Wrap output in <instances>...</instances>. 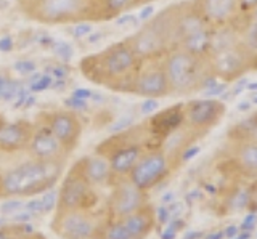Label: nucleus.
<instances>
[{
  "label": "nucleus",
  "mask_w": 257,
  "mask_h": 239,
  "mask_svg": "<svg viewBox=\"0 0 257 239\" xmlns=\"http://www.w3.org/2000/svg\"><path fill=\"white\" fill-rule=\"evenodd\" d=\"M225 234H223V231H215V233H211L206 239H222Z\"/></svg>",
  "instance_id": "52"
},
{
  "label": "nucleus",
  "mask_w": 257,
  "mask_h": 239,
  "mask_svg": "<svg viewBox=\"0 0 257 239\" xmlns=\"http://www.w3.org/2000/svg\"><path fill=\"white\" fill-rule=\"evenodd\" d=\"M249 17H251V18H254V20H257V7H255V9L251 12V15H249Z\"/></svg>",
  "instance_id": "57"
},
{
  "label": "nucleus",
  "mask_w": 257,
  "mask_h": 239,
  "mask_svg": "<svg viewBox=\"0 0 257 239\" xmlns=\"http://www.w3.org/2000/svg\"><path fill=\"white\" fill-rule=\"evenodd\" d=\"M203 236V233H199V231H195V233H188L187 236H185V239H198Z\"/></svg>",
  "instance_id": "53"
},
{
  "label": "nucleus",
  "mask_w": 257,
  "mask_h": 239,
  "mask_svg": "<svg viewBox=\"0 0 257 239\" xmlns=\"http://www.w3.org/2000/svg\"><path fill=\"white\" fill-rule=\"evenodd\" d=\"M251 103H252V105H257V93H255V95H254V97H252Z\"/></svg>",
  "instance_id": "60"
},
{
  "label": "nucleus",
  "mask_w": 257,
  "mask_h": 239,
  "mask_svg": "<svg viewBox=\"0 0 257 239\" xmlns=\"http://www.w3.org/2000/svg\"><path fill=\"white\" fill-rule=\"evenodd\" d=\"M163 68L169 82L171 95H187L199 90L203 81L212 74L207 58H201L180 47H174L163 58Z\"/></svg>",
  "instance_id": "5"
},
{
  "label": "nucleus",
  "mask_w": 257,
  "mask_h": 239,
  "mask_svg": "<svg viewBox=\"0 0 257 239\" xmlns=\"http://www.w3.org/2000/svg\"><path fill=\"white\" fill-rule=\"evenodd\" d=\"M246 90H252V92H257V82H247V85H246Z\"/></svg>",
  "instance_id": "54"
},
{
  "label": "nucleus",
  "mask_w": 257,
  "mask_h": 239,
  "mask_svg": "<svg viewBox=\"0 0 257 239\" xmlns=\"http://www.w3.org/2000/svg\"><path fill=\"white\" fill-rule=\"evenodd\" d=\"M172 197H174V194H172V193H169V194H166V196L163 197V201H164V202H169Z\"/></svg>",
  "instance_id": "56"
},
{
  "label": "nucleus",
  "mask_w": 257,
  "mask_h": 239,
  "mask_svg": "<svg viewBox=\"0 0 257 239\" xmlns=\"http://www.w3.org/2000/svg\"><path fill=\"white\" fill-rule=\"evenodd\" d=\"M185 122V105L171 106L164 111H161L156 116H153L148 121V130L151 135L158 138H166L167 135L179 130Z\"/></svg>",
  "instance_id": "18"
},
{
  "label": "nucleus",
  "mask_w": 257,
  "mask_h": 239,
  "mask_svg": "<svg viewBox=\"0 0 257 239\" xmlns=\"http://www.w3.org/2000/svg\"><path fill=\"white\" fill-rule=\"evenodd\" d=\"M104 220L90 209H56L50 228L61 239H95Z\"/></svg>",
  "instance_id": "7"
},
{
  "label": "nucleus",
  "mask_w": 257,
  "mask_h": 239,
  "mask_svg": "<svg viewBox=\"0 0 257 239\" xmlns=\"http://www.w3.org/2000/svg\"><path fill=\"white\" fill-rule=\"evenodd\" d=\"M52 50L56 57L60 58V61H63V63H68L72 58V55H74L72 47L68 42H63V41H55L52 45Z\"/></svg>",
  "instance_id": "29"
},
{
  "label": "nucleus",
  "mask_w": 257,
  "mask_h": 239,
  "mask_svg": "<svg viewBox=\"0 0 257 239\" xmlns=\"http://www.w3.org/2000/svg\"><path fill=\"white\" fill-rule=\"evenodd\" d=\"M212 33L214 29L212 28H206V29H201L198 33L191 34L188 37H185L180 41V44L177 47L180 49L187 50L196 57L201 58H207L209 53H211V45H212Z\"/></svg>",
  "instance_id": "22"
},
{
  "label": "nucleus",
  "mask_w": 257,
  "mask_h": 239,
  "mask_svg": "<svg viewBox=\"0 0 257 239\" xmlns=\"http://www.w3.org/2000/svg\"><path fill=\"white\" fill-rule=\"evenodd\" d=\"M103 39H104V33H101V31H92V33L84 39V42L87 45L93 47V45H96L98 42H101Z\"/></svg>",
  "instance_id": "38"
},
{
  "label": "nucleus",
  "mask_w": 257,
  "mask_h": 239,
  "mask_svg": "<svg viewBox=\"0 0 257 239\" xmlns=\"http://www.w3.org/2000/svg\"><path fill=\"white\" fill-rule=\"evenodd\" d=\"M13 47H15L13 37H10V36L0 37V53H8V52H12V50H13Z\"/></svg>",
  "instance_id": "42"
},
{
  "label": "nucleus",
  "mask_w": 257,
  "mask_h": 239,
  "mask_svg": "<svg viewBox=\"0 0 257 239\" xmlns=\"http://www.w3.org/2000/svg\"><path fill=\"white\" fill-rule=\"evenodd\" d=\"M18 228H0V239H18L23 231H16Z\"/></svg>",
  "instance_id": "41"
},
{
  "label": "nucleus",
  "mask_w": 257,
  "mask_h": 239,
  "mask_svg": "<svg viewBox=\"0 0 257 239\" xmlns=\"http://www.w3.org/2000/svg\"><path fill=\"white\" fill-rule=\"evenodd\" d=\"M231 239H249V233L246 231L244 234H241V236H235V237H231Z\"/></svg>",
  "instance_id": "55"
},
{
  "label": "nucleus",
  "mask_w": 257,
  "mask_h": 239,
  "mask_svg": "<svg viewBox=\"0 0 257 239\" xmlns=\"http://www.w3.org/2000/svg\"><path fill=\"white\" fill-rule=\"evenodd\" d=\"M132 124H134V117H132V116L119 117L117 121L109 127V130H111V132H114V133H117V132H122V130L128 129V127H132Z\"/></svg>",
  "instance_id": "34"
},
{
  "label": "nucleus",
  "mask_w": 257,
  "mask_h": 239,
  "mask_svg": "<svg viewBox=\"0 0 257 239\" xmlns=\"http://www.w3.org/2000/svg\"><path fill=\"white\" fill-rule=\"evenodd\" d=\"M206 189H207V191H211V194H215V188H214V186L206 185Z\"/></svg>",
  "instance_id": "58"
},
{
  "label": "nucleus",
  "mask_w": 257,
  "mask_h": 239,
  "mask_svg": "<svg viewBox=\"0 0 257 239\" xmlns=\"http://www.w3.org/2000/svg\"><path fill=\"white\" fill-rule=\"evenodd\" d=\"M28 209L34 213H44V209H42V202H40V199H34V201H31L28 204Z\"/></svg>",
  "instance_id": "47"
},
{
  "label": "nucleus",
  "mask_w": 257,
  "mask_h": 239,
  "mask_svg": "<svg viewBox=\"0 0 257 239\" xmlns=\"http://www.w3.org/2000/svg\"><path fill=\"white\" fill-rule=\"evenodd\" d=\"M88 103H90V101L79 100V98H76V97H69V98L64 100V105H66V108H68V109H71V111H74V113H77V111L85 109Z\"/></svg>",
  "instance_id": "36"
},
{
  "label": "nucleus",
  "mask_w": 257,
  "mask_h": 239,
  "mask_svg": "<svg viewBox=\"0 0 257 239\" xmlns=\"http://www.w3.org/2000/svg\"><path fill=\"white\" fill-rule=\"evenodd\" d=\"M255 223H257V213H249L247 217L243 220V223H241V229L249 233V231L255 226Z\"/></svg>",
  "instance_id": "43"
},
{
  "label": "nucleus",
  "mask_w": 257,
  "mask_h": 239,
  "mask_svg": "<svg viewBox=\"0 0 257 239\" xmlns=\"http://www.w3.org/2000/svg\"><path fill=\"white\" fill-rule=\"evenodd\" d=\"M252 106V103L251 101H241L239 105H238V111H249Z\"/></svg>",
  "instance_id": "51"
},
{
  "label": "nucleus",
  "mask_w": 257,
  "mask_h": 239,
  "mask_svg": "<svg viewBox=\"0 0 257 239\" xmlns=\"http://www.w3.org/2000/svg\"><path fill=\"white\" fill-rule=\"evenodd\" d=\"M68 161H39L28 156L0 173V197H28L44 194L58 183Z\"/></svg>",
  "instance_id": "2"
},
{
  "label": "nucleus",
  "mask_w": 257,
  "mask_h": 239,
  "mask_svg": "<svg viewBox=\"0 0 257 239\" xmlns=\"http://www.w3.org/2000/svg\"><path fill=\"white\" fill-rule=\"evenodd\" d=\"M15 71L21 76H31L32 73H36V61L32 60H21L15 63Z\"/></svg>",
  "instance_id": "30"
},
{
  "label": "nucleus",
  "mask_w": 257,
  "mask_h": 239,
  "mask_svg": "<svg viewBox=\"0 0 257 239\" xmlns=\"http://www.w3.org/2000/svg\"><path fill=\"white\" fill-rule=\"evenodd\" d=\"M223 234L227 236V237H230V239H231V237H235V236L238 234V228H236V226H228L227 229L223 231Z\"/></svg>",
  "instance_id": "48"
},
{
  "label": "nucleus",
  "mask_w": 257,
  "mask_h": 239,
  "mask_svg": "<svg viewBox=\"0 0 257 239\" xmlns=\"http://www.w3.org/2000/svg\"><path fill=\"white\" fill-rule=\"evenodd\" d=\"M24 2H29V0H18V5L20 4H24Z\"/></svg>",
  "instance_id": "62"
},
{
  "label": "nucleus",
  "mask_w": 257,
  "mask_h": 239,
  "mask_svg": "<svg viewBox=\"0 0 257 239\" xmlns=\"http://www.w3.org/2000/svg\"><path fill=\"white\" fill-rule=\"evenodd\" d=\"M225 113V105L220 100L199 98L185 105V121L195 129H209Z\"/></svg>",
  "instance_id": "17"
},
{
  "label": "nucleus",
  "mask_w": 257,
  "mask_h": 239,
  "mask_svg": "<svg viewBox=\"0 0 257 239\" xmlns=\"http://www.w3.org/2000/svg\"><path fill=\"white\" fill-rule=\"evenodd\" d=\"M155 13H156V9H155V5H151V4H143L140 7V10L139 13H137V20H139V23H147L150 21L153 17H155Z\"/></svg>",
  "instance_id": "32"
},
{
  "label": "nucleus",
  "mask_w": 257,
  "mask_h": 239,
  "mask_svg": "<svg viewBox=\"0 0 257 239\" xmlns=\"http://www.w3.org/2000/svg\"><path fill=\"white\" fill-rule=\"evenodd\" d=\"M199 146H190L188 149H185V151H182V154H180V159H182V162H187V161H190V159H193L195 157L198 153H199Z\"/></svg>",
  "instance_id": "44"
},
{
  "label": "nucleus",
  "mask_w": 257,
  "mask_h": 239,
  "mask_svg": "<svg viewBox=\"0 0 257 239\" xmlns=\"http://www.w3.org/2000/svg\"><path fill=\"white\" fill-rule=\"evenodd\" d=\"M37 237H39V236H23V234H21L18 239H37Z\"/></svg>",
  "instance_id": "59"
},
{
  "label": "nucleus",
  "mask_w": 257,
  "mask_h": 239,
  "mask_svg": "<svg viewBox=\"0 0 257 239\" xmlns=\"http://www.w3.org/2000/svg\"><path fill=\"white\" fill-rule=\"evenodd\" d=\"M21 202L20 201H10V202H7L4 207H2V212L4 213H10V212H13V210H18V209H21Z\"/></svg>",
  "instance_id": "45"
},
{
  "label": "nucleus",
  "mask_w": 257,
  "mask_h": 239,
  "mask_svg": "<svg viewBox=\"0 0 257 239\" xmlns=\"http://www.w3.org/2000/svg\"><path fill=\"white\" fill-rule=\"evenodd\" d=\"M238 44L251 65L257 63V20L249 17L246 25L238 29Z\"/></svg>",
  "instance_id": "23"
},
{
  "label": "nucleus",
  "mask_w": 257,
  "mask_h": 239,
  "mask_svg": "<svg viewBox=\"0 0 257 239\" xmlns=\"http://www.w3.org/2000/svg\"><path fill=\"white\" fill-rule=\"evenodd\" d=\"M169 173V157L163 149H148L128 172L127 178L135 186L148 191Z\"/></svg>",
  "instance_id": "12"
},
{
  "label": "nucleus",
  "mask_w": 257,
  "mask_h": 239,
  "mask_svg": "<svg viewBox=\"0 0 257 239\" xmlns=\"http://www.w3.org/2000/svg\"><path fill=\"white\" fill-rule=\"evenodd\" d=\"M95 239H132L122 220L106 218L100 226Z\"/></svg>",
  "instance_id": "24"
},
{
  "label": "nucleus",
  "mask_w": 257,
  "mask_h": 239,
  "mask_svg": "<svg viewBox=\"0 0 257 239\" xmlns=\"http://www.w3.org/2000/svg\"><path fill=\"white\" fill-rule=\"evenodd\" d=\"M116 26L119 28H137L140 25L139 20H137V15H132V13H124L120 15V17H117L114 20Z\"/></svg>",
  "instance_id": "31"
},
{
  "label": "nucleus",
  "mask_w": 257,
  "mask_h": 239,
  "mask_svg": "<svg viewBox=\"0 0 257 239\" xmlns=\"http://www.w3.org/2000/svg\"><path fill=\"white\" fill-rule=\"evenodd\" d=\"M5 122V119H4V116H2V113H0V125H2Z\"/></svg>",
  "instance_id": "61"
},
{
  "label": "nucleus",
  "mask_w": 257,
  "mask_h": 239,
  "mask_svg": "<svg viewBox=\"0 0 257 239\" xmlns=\"http://www.w3.org/2000/svg\"><path fill=\"white\" fill-rule=\"evenodd\" d=\"M142 127H128V129L114 133L96 146L95 153L108 159L112 178L127 177L137 161L143 156V143L139 141Z\"/></svg>",
  "instance_id": "6"
},
{
  "label": "nucleus",
  "mask_w": 257,
  "mask_h": 239,
  "mask_svg": "<svg viewBox=\"0 0 257 239\" xmlns=\"http://www.w3.org/2000/svg\"><path fill=\"white\" fill-rule=\"evenodd\" d=\"M159 108L158 98H145V101L140 105V114L142 116H150L153 113H156Z\"/></svg>",
  "instance_id": "33"
},
{
  "label": "nucleus",
  "mask_w": 257,
  "mask_h": 239,
  "mask_svg": "<svg viewBox=\"0 0 257 239\" xmlns=\"http://www.w3.org/2000/svg\"><path fill=\"white\" fill-rule=\"evenodd\" d=\"M155 210L150 204H145L139 210L122 218L125 228L128 229L132 239H145L155 226Z\"/></svg>",
  "instance_id": "21"
},
{
  "label": "nucleus",
  "mask_w": 257,
  "mask_h": 239,
  "mask_svg": "<svg viewBox=\"0 0 257 239\" xmlns=\"http://www.w3.org/2000/svg\"><path fill=\"white\" fill-rule=\"evenodd\" d=\"M34 124L36 129L26 148L28 156L32 159H39V161H68L69 156L55 135L44 124Z\"/></svg>",
  "instance_id": "15"
},
{
  "label": "nucleus",
  "mask_w": 257,
  "mask_h": 239,
  "mask_svg": "<svg viewBox=\"0 0 257 239\" xmlns=\"http://www.w3.org/2000/svg\"><path fill=\"white\" fill-rule=\"evenodd\" d=\"M23 90L21 82L8 76H0V100L4 101H15L20 92Z\"/></svg>",
  "instance_id": "26"
},
{
  "label": "nucleus",
  "mask_w": 257,
  "mask_h": 239,
  "mask_svg": "<svg viewBox=\"0 0 257 239\" xmlns=\"http://www.w3.org/2000/svg\"><path fill=\"white\" fill-rule=\"evenodd\" d=\"M109 185L112 191L108 201V218L122 220L147 204V193L127 177L112 178Z\"/></svg>",
  "instance_id": "10"
},
{
  "label": "nucleus",
  "mask_w": 257,
  "mask_h": 239,
  "mask_svg": "<svg viewBox=\"0 0 257 239\" xmlns=\"http://www.w3.org/2000/svg\"><path fill=\"white\" fill-rule=\"evenodd\" d=\"M161 239H175V231L171 229V228H167L163 234H161Z\"/></svg>",
  "instance_id": "50"
},
{
  "label": "nucleus",
  "mask_w": 257,
  "mask_h": 239,
  "mask_svg": "<svg viewBox=\"0 0 257 239\" xmlns=\"http://www.w3.org/2000/svg\"><path fill=\"white\" fill-rule=\"evenodd\" d=\"M68 73L69 69L63 65V63H58V65H55L53 68L48 69V74H50L55 81H64V79L68 77Z\"/></svg>",
  "instance_id": "35"
},
{
  "label": "nucleus",
  "mask_w": 257,
  "mask_h": 239,
  "mask_svg": "<svg viewBox=\"0 0 257 239\" xmlns=\"http://www.w3.org/2000/svg\"><path fill=\"white\" fill-rule=\"evenodd\" d=\"M39 124H44L50 130L56 140L61 143V146L71 156L79 146L80 137H82L84 125L77 113L71 109H53L47 113L39 114Z\"/></svg>",
  "instance_id": "9"
},
{
  "label": "nucleus",
  "mask_w": 257,
  "mask_h": 239,
  "mask_svg": "<svg viewBox=\"0 0 257 239\" xmlns=\"http://www.w3.org/2000/svg\"><path fill=\"white\" fill-rule=\"evenodd\" d=\"M128 39L114 42L103 50L87 55L79 61V73L85 81L101 89L127 93L134 79L142 68Z\"/></svg>",
  "instance_id": "1"
},
{
  "label": "nucleus",
  "mask_w": 257,
  "mask_h": 239,
  "mask_svg": "<svg viewBox=\"0 0 257 239\" xmlns=\"http://www.w3.org/2000/svg\"><path fill=\"white\" fill-rule=\"evenodd\" d=\"M143 5V0H93V23L114 21Z\"/></svg>",
  "instance_id": "20"
},
{
  "label": "nucleus",
  "mask_w": 257,
  "mask_h": 239,
  "mask_svg": "<svg viewBox=\"0 0 257 239\" xmlns=\"http://www.w3.org/2000/svg\"><path fill=\"white\" fill-rule=\"evenodd\" d=\"M169 217H171V212H169V209L167 207H159L158 209V220L161 221V223H167L169 221Z\"/></svg>",
  "instance_id": "46"
},
{
  "label": "nucleus",
  "mask_w": 257,
  "mask_h": 239,
  "mask_svg": "<svg viewBox=\"0 0 257 239\" xmlns=\"http://www.w3.org/2000/svg\"><path fill=\"white\" fill-rule=\"evenodd\" d=\"M82 172L85 175V178L88 180L92 186H101V185H109L112 181V172L108 159L98 154H88L79 159Z\"/></svg>",
  "instance_id": "19"
},
{
  "label": "nucleus",
  "mask_w": 257,
  "mask_h": 239,
  "mask_svg": "<svg viewBox=\"0 0 257 239\" xmlns=\"http://www.w3.org/2000/svg\"><path fill=\"white\" fill-rule=\"evenodd\" d=\"M207 63L211 73L219 79H225V81L241 77L247 69V65H251L246 53L241 50L239 44L209 53Z\"/></svg>",
  "instance_id": "13"
},
{
  "label": "nucleus",
  "mask_w": 257,
  "mask_h": 239,
  "mask_svg": "<svg viewBox=\"0 0 257 239\" xmlns=\"http://www.w3.org/2000/svg\"><path fill=\"white\" fill-rule=\"evenodd\" d=\"M55 79L48 74V73H32L29 76V81H28V87L26 89L31 93H39V92H45V90H50L52 85H53Z\"/></svg>",
  "instance_id": "27"
},
{
  "label": "nucleus",
  "mask_w": 257,
  "mask_h": 239,
  "mask_svg": "<svg viewBox=\"0 0 257 239\" xmlns=\"http://www.w3.org/2000/svg\"><path fill=\"white\" fill-rule=\"evenodd\" d=\"M36 124L24 121H13L4 122L0 125V153L2 154H16L26 153V148L34 133Z\"/></svg>",
  "instance_id": "16"
},
{
  "label": "nucleus",
  "mask_w": 257,
  "mask_h": 239,
  "mask_svg": "<svg viewBox=\"0 0 257 239\" xmlns=\"http://www.w3.org/2000/svg\"><path fill=\"white\" fill-rule=\"evenodd\" d=\"M231 204L235 205L236 209L247 205V204H249V193H247V191H239V193H236L235 196H233Z\"/></svg>",
  "instance_id": "37"
},
{
  "label": "nucleus",
  "mask_w": 257,
  "mask_h": 239,
  "mask_svg": "<svg viewBox=\"0 0 257 239\" xmlns=\"http://www.w3.org/2000/svg\"><path fill=\"white\" fill-rule=\"evenodd\" d=\"M238 159L247 170L257 172V141H247L238 149Z\"/></svg>",
  "instance_id": "25"
},
{
  "label": "nucleus",
  "mask_w": 257,
  "mask_h": 239,
  "mask_svg": "<svg viewBox=\"0 0 257 239\" xmlns=\"http://www.w3.org/2000/svg\"><path fill=\"white\" fill-rule=\"evenodd\" d=\"M127 93L137 95V97L142 98H158V100L171 95V89H169V82L161 58L142 63V68L137 73Z\"/></svg>",
  "instance_id": "11"
},
{
  "label": "nucleus",
  "mask_w": 257,
  "mask_h": 239,
  "mask_svg": "<svg viewBox=\"0 0 257 239\" xmlns=\"http://www.w3.org/2000/svg\"><path fill=\"white\" fill-rule=\"evenodd\" d=\"M150 2H153V0H143V4H150Z\"/></svg>",
  "instance_id": "63"
},
{
  "label": "nucleus",
  "mask_w": 257,
  "mask_h": 239,
  "mask_svg": "<svg viewBox=\"0 0 257 239\" xmlns=\"http://www.w3.org/2000/svg\"><path fill=\"white\" fill-rule=\"evenodd\" d=\"M257 7V0H238V9L239 13H249Z\"/></svg>",
  "instance_id": "39"
},
{
  "label": "nucleus",
  "mask_w": 257,
  "mask_h": 239,
  "mask_svg": "<svg viewBox=\"0 0 257 239\" xmlns=\"http://www.w3.org/2000/svg\"><path fill=\"white\" fill-rule=\"evenodd\" d=\"M18 7L28 20L44 26H71L79 21L93 23V0H29Z\"/></svg>",
  "instance_id": "4"
},
{
  "label": "nucleus",
  "mask_w": 257,
  "mask_h": 239,
  "mask_svg": "<svg viewBox=\"0 0 257 239\" xmlns=\"http://www.w3.org/2000/svg\"><path fill=\"white\" fill-rule=\"evenodd\" d=\"M182 226H183V221H182L180 218H175V220H172V221H171V225H169V228L174 229V231H177V229L182 228Z\"/></svg>",
  "instance_id": "49"
},
{
  "label": "nucleus",
  "mask_w": 257,
  "mask_h": 239,
  "mask_svg": "<svg viewBox=\"0 0 257 239\" xmlns=\"http://www.w3.org/2000/svg\"><path fill=\"white\" fill-rule=\"evenodd\" d=\"M93 25L95 23H90V21L74 23V25L69 26V34L72 39H76V41H84V39L93 31Z\"/></svg>",
  "instance_id": "28"
},
{
  "label": "nucleus",
  "mask_w": 257,
  "mask_h": 239,
  "mask_svg": "<svg viewBox=\"0 0 257 239\" xmlns=\"http://www.w3.org/2000/svg\"><path fill=\"white\" fill-rule=\"evenodd\" d=\"M134 52L142 61L159 60L164 55L177 47L175 34V4L166 7L159 13H155L150 21L128 36Z\"/></svg>",
  "instance_id": "3"
},
{
  "label": "nucleus",
  "mask_w": 257,
  "mask_h": 239,
  "mask_svg": "<svg viewBox=\"0 0 257 239\" xmlns=\"http://www.w3.org/2000/svg\"><path fill=\"white\" fill-rule=\"evenodd\" d=\"M85 175L82 172L80 162H74V165L68 170L66 177L61 181L56 199V209H92L96 202V194Z\"/></svg>",
  "instance_id": "8"
},
{
  "label": "nucleus",
  "mask_w": 257,
  "mask_h": 239,
  "mask_svg": "<svg viewBox=\"0 0 257 239\" xmlns=\"http://www.w3.org/2000/svg\"><path fill=\"white\" fill-rule=\"evenodd\" d=\"M191 4L212 29L231 26L239 15L238 0H191Z\"/></svg>",
  "instance_id": "14"
},
{
  "label": "nucleus",
  "mask_w": 257,
  "mask_h": 239,
  "mask_svg": "<svg viewBox=\"0 0 257 239\" xmlns=\"http://www.w3.org/2000/svg\"><path fill=\"white\" fill-rule=\"evenodd\" d=\"M93 95H95V92L90 89H76L74 92H72L71 97H76L79 100H85V101H92Z\"/></svg>",
  "instance_id": "40"
}]
</instances>
